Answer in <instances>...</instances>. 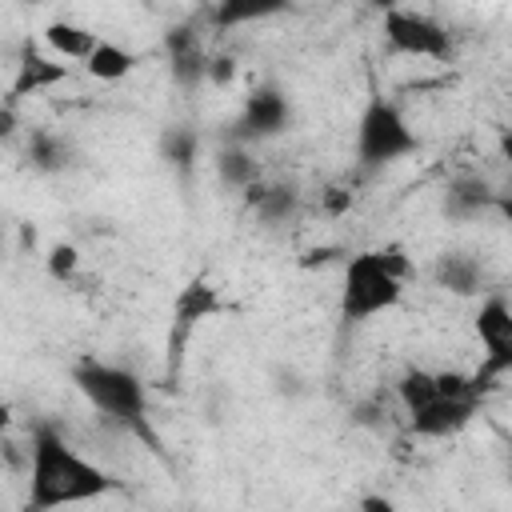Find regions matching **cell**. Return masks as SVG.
Instances as JSON below:
<instances>
[{"mask_svg": "<svg viewBox=\"0 0 512 512\" xmlns=\"http://www.w3.org/2000/svg\"><path fill=\"white\" fill-rule=\"evenodd\" d=\"M116 476L88 460L64 432L52 424L32 428L28 448V512H60L76 504H92L116 492Z\"/></svg>", "mask_w": 512, "mask_h": 512, "instance_id": "cell-1", "label": "cell"}, {"mask_svg": "<svg viewBox=\"0 0 512 512\" xmlns=\"http://www.w3.org/2000/svg\"><path fill=\"white\" fill-rule=\"evenodd\" d=\"M408 260L396 248H360L340 268L336 312L340 324H368L380 312H392L404 296Z\"/></svg>", "mask_w": 512, "mask_h": 512, "instance_id": "cell-2", "label": "cell"}, {"mask_svg": "<svg viewBox=\"0 0 512 512\" xmlns=\"http://www.w3.org/2000/svg\"><path fill=\"white\" fill-rule=\"evenodd\" d=\"M72 384L104 420L132 428V432L148 428V388L136 372L96 360V356H80L72 364Z\"/></svg>", "mask_w": 512, "mask_h": 512, "instance_id": "cell-3", "label": "cell"}, {"mask_svg": "<svg viewBox=\"0 0 512 512\" xmlns=\"http://www.w3.org/2000/svg\"><path fill=\"white\" fill-rule=\"evenodd\" d=\"M416 148H420V136L408 124V116L388 96L372 92L356 116V164L364 172H376L412 156Z\"/></svg>", "mask_w": 512, "mask_h": 512, "instance_id": "cell-4", "label": "cell"}, {"mask_svg": "<svg viewBox=\"0 0 512 512\" xmlns=\"http://www.w3.org/2000/svg\"><path fill=\"white\" fill-rule=\"evenodd\" d=\"M380 32L396 56H412V60H448L452 56V32L420 8H388L380 20Z\"/></svg>", "mask_w": 512, "mask_h": 512, "instance_id": "cell-5", "label": "cell"}, {"mask_svg": "<svg viewBox=\"0 0 512 512\" xmlns=\"http://www.w3.org/2000/svg\"><path fill=\"white\" fill-rule=\"evenodd\" d=\"M472 332L480 344V368L472 376L480 388H488L512 372V304L504 296H484L472 316Z\"/></svg>", "mask_w": 512, "mask_h": 512, "instance_id": "cell-6", "label": "cell"}, {"mask_svg": "<svg viewBox=\"0 0 512 512\" xmlns=\"http://www.w3.org/2000/svg\"><path fill=\"white\" fill-rule=\"evenodd\" d=\"M288 124H292V104H288L284 88H276V84H256V88L244 96V104H240L232 144L272 140V136L288 132Z\"/></svg>", "mask_w": 512, "mask_h": 512, "instance_id": "cell-7", "label": "cell"}, {"mask_svg": "<svg viewBox=\"0 0 512 512\" xmlns=\"http://www.w3.org/2000/svg\"><path fill=\"white\" fill-rule=\"evenodd\" d=\"M476 408H480V396H440L424 412L408 416V432L420 436V440H448V436H456L460 428L472 424Z\"/></svg>", "mask_w": 512, "mask_h": 512, "instance_id": "cell-8", "label": "cell"}, {"mask_svg": "<svg viewBox=\"0 0 512 512\" xmlns=\"http://www.w3.org/2000/svg\"><path fill=\"white\" fill-rule=\"evenodd\" d=\"M432 280L452 296H476L484 292V268L468 252H440L432 264Z\"/></svg>", "mask_w": 512, "mask_h": 512, "instance_id": "cell-9", "label": "cell"}, {"mask_svg": "<svg viewBox=\"0 0 512 512\" xmlns=\"http://www.w3.org/2000/svg\"><path fill=\"white\" fill-rule=\"evenodd\" d=\"M496 196H500V192H492L480 176H460V180H452V184L444 188V216H452V220H472V216L496 208Z\"/></svg>", "mask_w": 512, "mask_h": 512, "instance_id": "cell-10", "label": "cell"}, {"mask_svg": "<svg viewBox=\"0 0 512 512\" xmlns=\"http://www.w3.org/2000/svg\"><path fill=\"white\" fill-rule=\"evenodd\" d=\"M68 80V64L64 60H48L40 52H24L16 64V80H12V96H28V92H48L56 84Z\"/></svg>", "mask_w": 512, "mask_h": 512, "instance_id": "cell-11", "label": "cell"}, {"mask_svg": "<svg viewBox=\"0 0 512 512\" xmlns=\"http://www.w3.org/2000/svg\"><path fill=\"white\" fill-rule=\"evenodd\" d=\"M168 60H172V76L188 88L200 76H208V56L200 48V36L192 28H172L168 32Z\"/></svg>", "mask_w": 512, "mask_h": 512, "instance_id": "cell-12", "label": "cell"}, {"mask_svg": "<svg viewBox=\"0 0 512 512\" xmlns=\"http://www.w3.org/2000/svg\"><path fill=\"white\" fill-rule=\"evenodd\" d=\"M248 208L256 212L260 224H284L300 208V192H296V184H252Z\"/></svg>", "mask_w": 512, "mask_h": 512, "instance_id": "cell-13", "label": "cell"}, {"mask_svg": "<svg viewBox=\"0 0 512 512\" xmlns=\"http://www.w3.org/2000/svg\"><path fill=\"white\" fill-rule=\"evenodd\" d=\"M44 44L56 52V60H88L92 56V48L100 44V36L92 32V28H84V24H72V20H52L48 28H44Z\"/></svg>", "mask_w": 512, "mask_h": 512, "instance_id": "cell-14", "label": "cell"}, {"mask_svg": "<svg viewBox=\"0 0 512 512\" xmlns=\"http://www.w3.org/2000/svg\"><path fill=\"white\" fill-rule=\"evenodd\" d=\"M136 60H140V56H136L132 48H124V44L100 36V44L92 48V56L84 60V72H88L92 80H100V84H116V80H124V76L136 68Z\"/></svg>", "mask_w": 512, "mask_h": 512, "instance_id": "cell-15", "label": "cell"}, {"mask_svg": "<svg viewBox=\"0 0 512 512\" xmlns=\"http://www.w3.org/2000/svg\"><path fill=\"white\" fill-rule=\"evenodd\" d=\"M396 396H400L404 412L416 416V412H424L428 404H436V400L444 396V392H440V376H436L432 368H408V372L396 380Z\"/></svg>", "mask_w": 512, "mask_h": 512, "instance_id": "cell-16", "label": "cell"}, {"mask_svg": "<svg viewBox=\"0 0 512 512\" xmlns=\"http://www.w3.org/2000/svg\"><path fill=\"white\" fill-rule=\"evenodd\" d=\"M216 176L228 184V188H252V184H260V164L252 160V152H248V144H228L220 156H216Z\"/></svg>", "mask_w": 512, "mask_h": 512, "instance_id": "cell-17", "label": "cell"}, {"mask_svg": "<svg viewBox=\"0 0 512 512\" xmlns=\"http://www.w3.org/2000/svg\"><path fill=\"white\" fill-rule=\"evenodd\" d=\"M28 160L36 172H64L72 160V148L56 132H32L28 136Z\"/></svg>", "mask_w": 512, "mask_h": 512, "instance_id": "cell-18", "label": "cell"}, {"mask_svg": "<svg viewBox=\"0 0 512 512\" xmlns=\"http://www.w3.org/2000/svg\"><path fill=\"white\" fill-rule=\"evenodd\" d=\"M212 312H220V300H216V292H212L204 280L188 284V288L180 292V300H176V320H180V324H196V320H204V316H212Z\"/></svg>", "mask_w": 512, "mask_h": 512, "instance_id": "cell-19", "label": "cell"}, {"mask_svg": "<svg viewBox=\"0 0 512 512\" xmlns=\"http://www.w3.org/2000/svg\"><path fill=\"white\" fill-rule=\"evenodd\" d=\"M196 132H188V128H168L164 132V140H160V152H164V160L172 164V168H188L192 160H196Z\"/></svg>", "mask_w": 512, "mask_h": 512, "instance_id": "cell-20", "label": "cell"}, {"mask_svg": "<svg viewBox=\"0 0 512 512\" xmlns=\"http://www.w3.org/2000/svg\"><path fill=\"white\" fill-rule=\"evenodd\" d=\"M76 264H80V252H76L72 244H52V252H48V272H52L56 280H68V276L76 272Z\"/></svg>", "mask_w": 512, "mask_h": 512, "instance_id": "cell-21", "label": "cell"}, {"mask_svg": "<svg viewBox=\"0 0 512 512\" xmlns=\"http://www.w3.org/2000/svg\"><path fill=\"white\" fill-rule=\"evenodd\" d=\"M360 512H400V508H396L392 496H384V492H368V496H360Z\"/></svg>", "mask_w": 512, "mask_h": 512, "instance_id": "cell-22", "label": "cell"}, {"mask_svg": "<svg viewBox=\"0 0 512 512\" xmlns=\"http://www.w3.org/2000/svg\"><path fill=\"white\" fill-rule=\"evenodd\" d=\"M496 152H500V160H504V168H508V176H512V128H504V132L496 136Z\"/></svg>", "mask_w": 512, "mask_h": 512, "instance_id": "cell-23", "label": "cell"}, {"mask_svg": "<svg viewBox=\"0 0 512 512\" xmlns=\"http://www.w3.org/2000/svg\"><path fill=\"white\" fill-rule=\"evenodd\" d=\"M208 76H212L216 84L232 80V60H208Z\"/></svg>", "mask_w": 512, "mask_h": 512, "instance_id": "cell-24", "label": "cell"}, {"mask_svg": "<svg viewBox=\"0 0 512 512\" xmlns=\"http://www.w3.org/2000/svg\"><path fill=\"white\" fill-rule=\"evenodd\" d=\"M352 204V192H340V188H328V208L332 212H344Z\"/></svg>", "mask_w": 512, "mask_h": 512, "instance_id": "cell-25", "label": "cell"}, {"mask_svg": "<svg viewBox=\"0 0 512 512\" xmlns=\"http://www.w3.org/2000/svg\"><path fill=\"white\" fill-rule=\"evenodd\" d=\"M496 212H500V220L512 228V192H500V196H496Z\"/></svg>", "mask_w": 512, "mask_h": 512, "instance_id": "cell-26", "label": "cell"}]
</instances>
